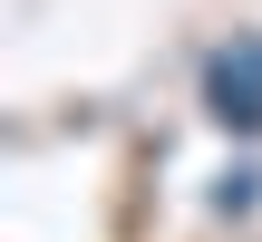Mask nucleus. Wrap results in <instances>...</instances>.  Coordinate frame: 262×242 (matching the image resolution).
I'll return each instance as SVG.
<instances>
[{"mask_svg": "<svg viewBox=\"0 0 262 242\" xmlns=\"http://www.w3.org/2000/svg\"><path fill=\"white\" fill-rule=\"evenodd\" d=\"M204 87H214V116H224V126H262V39H233V49H214Z\"/></svg>", "mask_w": 262, "mask_h": 242, "instance_id": "1", "label": "nucleus"}]
</instances>
